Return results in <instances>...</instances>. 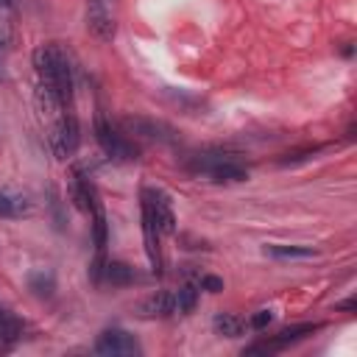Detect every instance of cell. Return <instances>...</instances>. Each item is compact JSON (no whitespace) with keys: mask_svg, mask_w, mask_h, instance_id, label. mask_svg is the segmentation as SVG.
<instances>
[{"mask_svg":"<svg viewBox=\"0 0 357 357\" xmlns=\"http://www.w3.org/2000/svg\"><path fill=\"white\" fill-rule=\"evenodd\" d=\"M123 128L128 134H137V137H145V139H153V142H165V145L178 142V131L173 126H167L165 120H153V117H123Z\"/></svg>","mask_w":357,"mask_h":357,"instance_id":"cell-7","label":"cell"},{"mask_svg":"<svg viewBox=\"0 0 357 357\" xmlns=\"http://www.w3.org/2000/svg\"><path fill=\"white\" fill-rule=\"evenodd\" d=\"M337 310H346V312H351V310H354V298H346L343 304H337Z\"/></svg>","mask_w":357,"mask_h":357,"instance_id":"cell-23","label":"cell"},{"mask_svg":"<svg viewBox=\"0 0 357 357\" xmlns=\"http://www.w3.org/2000/svg\"><path fill=\"white\" fill-rule=\"evenodd\" d=\"M95 139L100 142V148H103L106 156H112V159H120V162L137 159V148H134L123 134H117V131L112 128V123L106 120L103 112L95 114Z\"/></svg>","mask_w":357,"mask_h":357,"instance_id":"cell-4","label":"cell"},{"mask_svg":"<svg viewBox=\"0 0 357 357\" xmlns=\"http://www.w3.org/2000/svg\"><path fill=\"white\" fill-rule=\"evenodd\" d=\"M33 70L39 75V84H47L67 109L73 103V67L64 47L56 42L39 45L33 50Z\"/></svg>","mask_w":357,"mask_h":357,"instance_id":"cell-1","label":"cell"},{"mask_svg":"<svg viewBox=\"0 0 357 357\" xmlns=\"http://www.w3.org/2000/svg\"><path fill=\"white\" fill-rule=\"evenodd\" d=\"M173 312H176V293H170V290H159V293L148 296L139 304L142 318H165V315H173Z\"/></svg>","mask_w":357,"mask_h":357,"instance_id":"cell-11","label":"cell"},{"mask_svg":"<svg viewBox=\"0 0 357 357\" xmlns=\"http://www.w3.org/2000/svg\"><path fill=\"white\" fill-rule=\"evenodd\" d=\"M198 287H201V290H209V293H220V290H223V279H220V276H212V273H204V276L198 279Z\"/></svg>","mask_w":357,"mask_h":357,"instance_id":"cell-20","label":"cell"},{"mask_svg":"<svg viewBox=\"0 0 357 357\" xmlns=\"http://www.w3.org/2000/svg\"><path fill=\"white\" fill-rule=\"evenodd\" d=\"M142 204L151 209L159 234H173V231H176V212H173L170 195H167L165 190H159V187H145V190H142Z\"/></svg>","mask_w":357,"mask_h":357,"instance_id":"cell-5","label":"cell"},{"mask_svg":"<svg viewBox=\"0 0 357 357\" xmlns=\"http://www.w3.org/2000/svg\"><path fill=\"white\" fill-rule=\"evenodd\" d=\"M0 8H17V0H0Z\"/></svg>","mask_w":357,"mask_h":357,"instance_id":"cell-24","label":"cell"},{"mask_svg":"<svg viewBox=\"0 0 357 357\" xmlns=\"http://www.w3.org/2000/svg\"><path fill=\"white\" fill-rule=\"evenodd\" d=\"M0 78H3V70H0Z\"/></svg>","mask_w":357,"mask_h":357,"instance_id":"cell-25","label":"cell"},{"mask_svg":"<svg viewBox=\"0 0 357 357\" xmlns=\"http://www.w3.org/2000/svg\"><path fill=\"white\" fill-rule=\"evenodd\" d=\"M142 237H145V254L156 273H162V248H159V229L151 215V209L142 204Z\"/></svg>","mask_w":357,"mask_h":357,"instance_id":"cell-10","label":"cell"},{"mask_svg":"<svg viewBox=\"0 0 357 357\" xmlns=\"http://www.w3.org/2000/svg\"><path fill=\"white\" fill-rule=\"evenodd\" d=\"M103 276H106V282H112L114 287H126V284H131V282L137 279L134 268L126 265V262H106V265H103Z\"/></svg>","mask_w":357,"mask_h":357,"instance_id":"cell-14","label":"cell"},{"mask_svg":"<svg viewBox=\"0 0 357 357\" xmlns=\"http://www.w3.org/2000/svg\"><path fill=\"white\" fill-rule=\"evenodd\" d=\"M265 254H271L276 259H310L318 251L312 245H282V243H271V245H265Z\"/></svg>","mask_w":357,"mask_h":357,"instance_id":"cell-12","label":"cell"},{"mask_svg":"<svg viewBox=\"0 0 357 357\" xmlns=\"http://www.w3.org/2000/svg\"><path fill=\"white\" fill-rule=\"evenodd\" d=\"M271 321H273V312H271V310H259V312H254V315H251L248 326H254V329H265Z\"/></svg>","mask_w":357,"mask_h":357,"instance_id":"cell-21","label":"cell"},{"mask_svg":"<svg viewBox=\"0 0 357 357\" xmlns=\"http://www.w3.org/2000/svg\"><path fill=\"white\" fill-rule=\"evenodd\" d=\"M195 301H198L195 284H184V287L176 293V310H178V312H190V310L195 307Z\"/></svg>","mask_w":357,"mask_h":357,"instance_id":"cell-19","label":"cell"},{"mask_svg":"<svg viewBox=\"0 0 357 357\" xmlns=\"http://www.w3.org/2000/svg\"><path fill=\"white\" fill-rule=\"evenodd\" d=\"M22 337V324L14 312H8L6 307H0V340L6 343H14Z\"/></svg>","mask_w":357,"mask_h":357,"instance_id":"cell-17","label":"cell"},{"mask_svg":"<svg viewBox=\"0 0 357 357\" xmlns=\"http://www.w3.org/2000/svg\"><path fill=\"white\" fill-rule=\"evenodd\" d=\"M11 45H14V33H11L8 25L0 22V53H3V50H11Z\"/></svg>","mask_w":357,"mask_h":357,"instance_id":"cell-22","label":"cell"},{"mask_svg":"<svg viewBox=\"0 0 357 357\" xmlns=\"http://www.w3.org/2000/svg\"><path fill=\"white\" fill-rule=\"evenodd\" d=\"M192 173L198 176H206L209 181H218V184H229V181H245L248 178V170L240 165L237 156H229V153H195L187 165Z\"/></svg>","mask_w":357,"mask_h":357,"instance_id":"cell-2","label":"cell"},{"mask_svg":"<svg viewBox=\"0 0 357 357\" xmlns=\"http://www.w3.org/2000/svg\"><path fill=\"white\" fill-rule=\"evenodd\" d=\"M86 31L100 42L114 39L117 20H114V11H112L109 0H89V6H86Z\"/></svg>","mask_w":357,"mask_h":357,"instance_id":"cell-8","label":"cell"},{"mask_svg":"<svg viewBox=\"0 0 357 357\" xmlns=\"http://www.w3.org/2000/svg\"><path fill=\"white\" fill-rule=\"evenodd\" d=\"M28 287H31L36 296L50 298V296H53V290H56V279H53V273H50V271L39 268V271H33V273L28 276Z\"/></svg>","mask_w":357,"mask_h":357,"instance_id":"cell-16","label":"cell"},{"mask_svg":"<svg viewBox=\"0 0 357 357\" xmlns=\"http://www.w3.org/2000/svg\"><path fill=\"white\" fill-rule=\"evenodd\" d=\"M47 142H50V151L56 153V159H70V156H75V151H78V145H81V128H78V120H75L73 112H64V114L56 120V126L50 128Z\"/></svg>","mask_w":357,"mask_h":357,"instance_id":"cell-3","label":"cell"},{"mask_svg":"<svg viewBox=\"0 0 357 357\" xmlns=\"http://www.w3.org/2000/svg\"><path fill=\"white\" fill-rule=\"evenodd\" d=\"M89 215H92V229H95V248L103 257V248H106V215H103V206L98 204Z\"/></svg>","mask_w":357,"mask_h":357,"instance_id":"cell-18","label":"cell"},{"mask_svg":"<svg viewBox=\"0 0 357 357\" xmlns=\"http://www.w3.org/2000/svg\"><path fill=\"white\" fill-rule=\"evenodd\" d=\"M25 215H31V204L20 195L0 190V218H25Z\"/></svg>","mask_w":357,"mask_h":357,"instance_id":"cell-13","label":"cell"},{"mask_svg":"<svg viewBox=\"0 0 357 357\" xmlns=\"http://www.w3.org/2000/svg\"><path fill=\"white\" fill-rule=\"evenodd\" d=\"M70 198L75 201V206H78L81 212H92V209L100 204L95 184H92L81 170H73V178H70Z\"/></svg>","mask_w":357,"mask_h":357,"instance_id":"cell-9","label":"cell"},{"mask_svg":"<svg viewBox=\"0 0 357 357\" xmlns=\"http://www.w3.org/2000/svg\"><path fill=\"white\" fill-rule=\"evenodd\" d=\"M95 354H103V357H134V354H142V346L126 329H106L95 340Z\"/></svg>","mask_w":357,"mask_h":357,"instance_id":"cell-6","label":"cell"},{"mask_svg":"<svg viewBox=\"0 0 357 357\" xmlns=\"http://www.w3.org/2000/svg\"><path fill=\"white\" fill-rule=\"evenodd\" d=\"M212 324H215V332L223 335V337H240L243 329H245V321L231 315V312H218Z\"/></svg>","mask_w":357,"mask_h":357,"instance_id":"cell-15","label":"cell"}]
</instances>
